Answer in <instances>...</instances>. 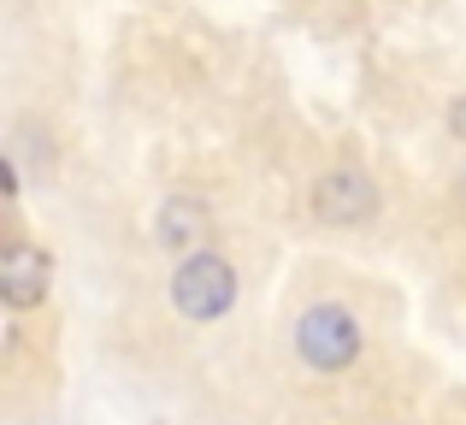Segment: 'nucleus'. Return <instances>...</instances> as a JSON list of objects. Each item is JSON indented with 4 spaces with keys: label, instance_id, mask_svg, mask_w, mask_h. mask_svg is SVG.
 Wrapping results in <instances>:
<instances>
[{
    "label": "nucleus",
    "instance_id": "obj_1",
    "mask_svg": "<svg viewBox=\"0 0 466 425\" xmlns=\"http://www.w3.org/2000/svg\"><path fill=\"white\" fill-rule=\"evenodd\" d=\"M296 349H301V360H308V367H319V372H342L354 355H360V325H354L349 308H330V301H319V308L301 313Z\"/></svg>",
    "mask_w": 466,
    "mask_h": 425
},
{
    "label": "nucleus",
    "instance_id": "obj_2",
    "mask_svg": "<svg viewBox=\"0 0 466 425\" xmlns=\"http://www.w3.org/2000/svg\"><path fill=\"white\" fill-rule=\"evenodd\" d=\"M171 301H177V313H189V319H218V313L237 308V272H230V260H218V254H189V260L177 266V278H171Z\"/></svg>",
    "mask_w": 466,
    "mask_h": 425
},
{
    "label": "nucleus",
    "instance_id": "obj_3",
    "mask_svg": "<svg viewBox=\"0 0 466 425\" xmlns=\"http://www.w3.org/2000/svg\"><path fill=\"white\" fill-rule=\"evenodd\" d=\"M313 207H319V218H330V225H360V218L378 213V189H372L366 172H330V177H319Z\"/></svg>",
    "mask_w": 466,
    "mask_h": 425
},
{
    "label": "nucleus",
    "instance_id": "obj_4",
    "mask_svg": "<svg viewBox=\"0 0 466 425\" xmlns=\"http://www.w3.org/2000/svg\"><path fill=\"white\" fill-rule=\"evenodd\" d=\"M47 278H54V266H47L42 248L6 242V254H0V296H6L12 308H35V301L47 296Z\"/></svg>",
    "mask_w": 466,
    "mask_h": 425
},
{
    "label": "nucleus",
    "instance_id": "obj_5",
    "mask_svg": "<svg viewBox=\"0 0 466 425\" xmlns=\"http://www.w3.org/2000/svg\"><path fill=\"white\" fill-rule=\"evenodd\" d=\"M201 237H213V218H207L201 201H189V196L166 201V213H159V242H166V248H189V242H201Z\"/></svg>",
    "mask_w": 466,
    "mask_h": 425
},
{
    "label": "nucleus",
    "instance_id": "obj_6",
    "mask_svg": "<svg viewBox=\"0 0 466 425\" xmlns=\"http://www.w3.org/2000/svg\"><path fill=\"white\" fill-rule=\"evenodd\" d=\"M449 125H455V137H466V95L455 101V113H449Z\"/></svg>",
    "mask_w": 466,
    "mask_h": 425
}]
</instances>
